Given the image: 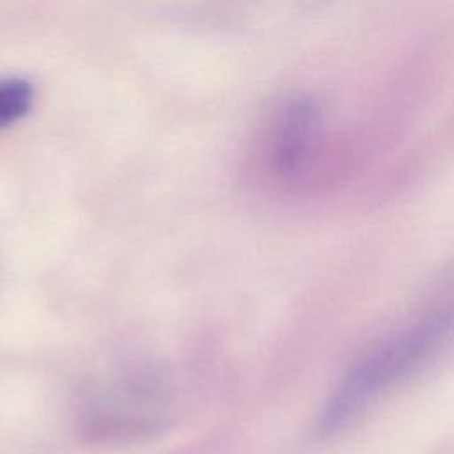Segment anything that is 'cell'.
Wrapping results in <instances>:
<instances>
[{
	"label": "cell",
	"mask_w": 454,
	"mask_h": 454,
	"mask_svg": "<svg viewBox=\"0 0 454 454\" xmlns=\"http://www.w3.org/2000/svg\"><path fill=\"white\" fill-rule=\"evenodd\" d=\"M454 309L422 316L367 349L344 374L325 404L317 429L332 434L358 417L381 392L419 369L445 342Z\"/></svg>",
	"instance_id": "obj_1"
},
{
	"label": "cell",
	"mask_w": 454,
	"mask_h": 454,
	"mask_svg": "<svg viewBox=\"0 0 454 454\" xmlns=\"http://www.w3.org/2000/svg\"><path fill=\"white\" fill-rule=\"evenodd\" d=\"M32 87L21 78L0 80V129L21 119L32 106Z\"/></svg>",
	"instance_id": "obj_2"
}]
</instances>
